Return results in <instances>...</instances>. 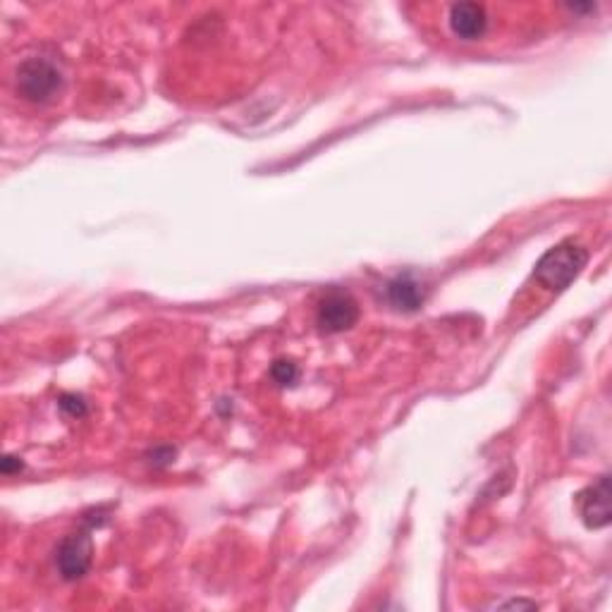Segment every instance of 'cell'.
I'll return each instance as SVG.
<instances>
[{"instance_id":"7a4b0ae2","label":"cell","mask_w":612,"mask_h":612,"mask_svg":"<svg viewBox=\"0 0 612 612\" xmlns=\"http://www.w3.org/2000/svg\"><path fill=\"white\" fill-rule=\"evenodd\" d=\"M15 82L24 101L46 103L63 89V72L48 58H27L17 67Z\"/></svg>"},{"instance_id":"277c9868","label":"cell","mask_w":612,"mask_h":612,"mask_svg":"<svg viewBox=\"0 0 612 612\" xmlns=\"http://www.w3.org/2000/svg\"><path fill=\"white\" fill-rule=\"evenodd\" d=\"M91 560H94V543H91L89 531H77L63 538L55 553V565H58L60 577L67 581L82 579L89 572Z\"/></svg>"},{"instance_id":"9c48e42d","label":"cell","mask_w":612,"mask_h":612,"mask_svg":"<svg viewBox=\"0 0 612 612\" xmlns=\"http://www.w3.org/2000/svg\"><path fill=\"white\" fill-rule=\"evenodd\" d=\"M60 409H63L65 414L75 416V419H82V416L87 414V402L79 395H63L60 397Z\"/></svg>"},{"instance_id":"ba28073f","label":"cell","mask_w":612,"mask_h":612,"mask_svg":"<svg viewBox=\"0 0 612 612\" xmlns=\"http://www.w3.org/2000/svg\"><path fill=\"white\" fill-rule=\"evenodd\" d=\"M271 376L278 385H295L299 381V369H297L295 361L278 359L271 366Z\"/></svg>"},{"instance_id":"8992f818","label":"cell","mask_w":612,"mask_h":612,"mask_svg":"<svg viewBox=\"0 0 612 612\" xmlns=\"http://www.w3.org/2000/svg\"><path fill=\"white\" fill-rule=\"evenodd\" d=\"M450 29L452 34L464 41H476L486 34L488 12L479 3H457L450 8Z\"/></svg>"},{"instance_id":"3957f363","label":"cell","mask_w":612,"mask_h":612,"mask_svg":"<svg viewBox=\"0 0 612 612\" xmlns=\"http://www.w3.org/2000/svg\"><path fill=\"white\" fill-rule=\"evenodd\" d=\"M359 321V304L350 292L328 290L316 309V323L323 333H345Z\"/></svg>"},{"instance_id":"52a82bcc","label":"cell","mask_w":612,"mask_h":612,"mask_svg":"<svg viewBox=\"0 0 612 612\" xmlns=\"http://www.w3.org/2000/svg\"><path fill=\"white\" fill-rule=\"evenodd\" d=\"M388 299L395 309L416 311L426 302V290L414 275H397L388 283Z\"/></svg>"},{"instance_id":"30bf717a","label":"cell","mask_w":612,"mask_h":612,"mask_svg":"<svg viewBox=\"0 0 612 612\" xmlns=\"http://www.w3.org/2000/svg\"><path fill=\"white\" fill-rule=\"evenodd\" d=\"M22 469V462H20V457H12V455H5L3 457V462H0V471H3L5 476H10V474H17V471Z\"/></svg>"},{"instance_id":"5b68a950","label":"cell","mask_w":612,"mask_h":612,"mask_svg":"<svg viewBox=\"0 0 612 612\" xmlns=\"http://www.w3.org/2000/svg\"><path fill=\"white\" fill-rule=\"evenodd\" d=\"M577 507L581 519L589 529H605L610 524V476L605 474L593 486H586L577 495Z\"/></svg>"},{"instance_id":"8fae6325","label":"cell","mask_w":612,"mask_h":612,"mask_svg":"<svg viewBox=\"0 0 612 612\" xmlns=\"http://www.w3.org/2000/svg\"><path fill=\"white\" fill-rule=\"evenodd\" d=\"M498 608H536V603H526V601H512V603H500Z\"/></svg>"},{"instance_id":"6da1fadb","label":"cell","mask_w":612,"mask_h":612,"mask_svg":"<svg viewBox=\"0 0 612 612\" xmlns=\"http://www.w3.org/2000/svg\"><path fill=\"white\" fill-rule=\"evenodd\" d=\"M589 263V252L579 242L565 240L541 256L534 268L536 280L553 292H565Z\"/></svg>"}]
</instances>
